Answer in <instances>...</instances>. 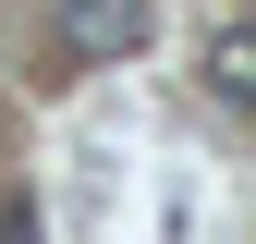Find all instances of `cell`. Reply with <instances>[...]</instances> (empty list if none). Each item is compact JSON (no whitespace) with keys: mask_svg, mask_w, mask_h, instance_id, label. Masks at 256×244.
<instances>
[{"mask_svg":"<svg viewBox=\"0 0 256 244\" xmlns=\"http://www.w3.org/2000/svg\"><path fill=\"white\" fill-rule=\"evenodd\" d=\"M158 37V0H49V49L61 61H134Z\"/></svg>","mask_w":256,"mask_h":244,"instance_id":"6da1fadb","label":"cell"},{"mask_svg":"<svg viewBox=\"0 0 256 244\" xmlns=\"http://www.w3.org/2000/svg\"><path fill=\"white\" fill-rule=\"evenodd\" d=\"M208 98L220 110H256V24H220L208 37Z\"/></svg>","mask_w":256,"mask_h":244,"instance_id":"7a4b0ae2","label":"cell"}]
</instances>
